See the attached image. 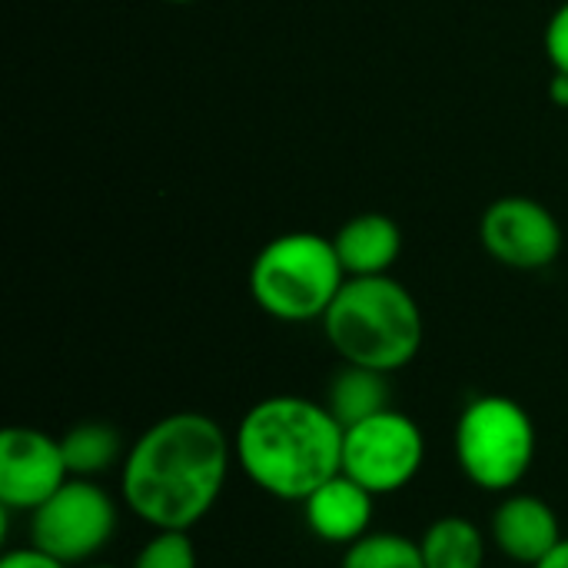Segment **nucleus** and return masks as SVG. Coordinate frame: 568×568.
Wrapping results in <instances>:
<instances>
[{"mask_svg":"<svg viewBox=\"0 0 568 568\" xmlns=\"http://www.w3.org/2000/svg\"><path fill=\"white\" fill-rule=\"evenodd\" d=\"M373 516H376V496L346 473H336L313 496L303 499L306 529L320 542L343 546V549L363 539L366 532H373Z\"/></svg>","mask_w":568,"mask_h":568,"instance_id":"11","label":"nucleus"},{"mask_svg":"<svg viewBox=\"0 0 568 568\" xmlns=\"http://www.w3.org/2000/svg\"><path fill=\"white\" fill-rule=\"evenodd\" d=\"M346 280L333 236L310 230L273 236L250 263V296L276 323H323Z\"/></svg>","mask_w":568,"mask_h":568,"instance_id":"4","label":"nucleus"},{"mask_svg":"<svg viewBox=\"0 0 568 568\" xmlns=\"http://www.w3.org/2000/svg\"><path fill=\"white\" fill-rule=\"evenodd\" d=\"M346 276H386L403 256V230L386 213H356L333 236Z\"/></svg>","mask_w":568,"mask_h":568,"instance_id":"12","label":"nucleus"},{"mask_svg":"<svg viewBox=\"0 0 568 568\" xmlns=\"http://www.w3.org/2000/svg\"><path fill=\"white\" fill-rule=\"evenodd\" d=\"M163 3H173V7H186V3H196V0H163Z\"/></svg>","mask_w":568,"mask_h":568,"instance_id":"23","label":"nucleus"},{"mask_svg":"<svg viewBox=\"0 0 568 568\" xmlns=\"http://www.w3.org/2000/svg\"><path fill=\"white\" fill-rule=\"evenodd\" d=\"M549 100H552L556 106L568 110V73H562V70H552V80H549Z\"/></svg>","mask_w":568,"mask_h":568,"instance_id":"20","label":"nucleus"},{"mask_svg":"<svg viewBox=\"0 0 568 568\" xmlns=\"http://www.w3.org/2000/svg\"><path fill=\"white\" fill-rule=\"evenodd\" d=\"M343 436L346 429L326 403L266 396L243 413L233 456L260 493L303 506L306 496L343 473Z\"/></svg>","mask_w":568,"mask_h":568,"instance_id":"2","label":"nucleus"},{"mask_svg":"<svg viewBox=\"0 0 568 568\" xmlns=\"http://www.w3.org/2000/svg\"><path fill=\"white\" fill-rule=\"evenodd\" d=\"M426 466V436L419 423L396 406L356 423L343 436V473L376 499L403 493Z\"/></svg>","mask_w":568,"mask_h":568,"instance_id":"7","label":"nucleus"},{"mask_svg":"<svg viewBox=\"0 0 568 568\" xmlns=\"http://www.w3.org/2000/svg\"><path fill=\"white\" fill-rule=\"evenodd\" d=\"M453 449L459 473L483 493H516L532 473L539 433L529 409L509 396L486 393L463 406Z\"/></svg>","mask_w":568,"mask_h":568,"instance_id":"5","label":"nucleus"},{"mask_svg":"<svg viewBox=\"0 0 568 568\" xmlns=\"http://www.w3.org/2000/svg\"><path fill=\"white\" fill-rule=\"evenodd\" d=\"M489 542L516 566H539L562 539L559 513L532 493H506L489 516Z\"/></svg>","mask_w":568,"mask_h":568,"instance_id":"10","label":"nucleus"},{"mask_svg":"<svg viewBox=\"0 0 568 568\" xmlns=\"http://www.w3.org/2000/svg\"><path fill=\"white\" fill-rule=\"evenodd\" d=\"M80 568H120V566H110V562H87V566Z\"/></svg>","mask_w":568,"mask_h":568,"instance_id":"22","label":"nucleus"},{"mask_svg":"<svg viewBox=\"0 0 568 568\" xmlns=\"http://www.w3.org/2000/svg\"><path fill=\"white\" fill-rule=\"evenodd\" d=\"M326 406L343 423V429H349V426H356V423L393 406L389 403V376L366 369V366L343 363L329 379Z\"/></svg>","mask_w":568,"mask_h":568,"instance_id":"14","label":"nucleus"},{"mask_svg":"<svg viewBox=\"0 0 568 568\" xmlns=\"http://www.w3.org/2000/svg\"><path fill=\"white\" fill-rule=\"evenodd\" d=\"M546 57L552 63V70L568 73V0L556 7V13L546 23V37H542Z\"/></svg>","mask_w":568,"mask_h":568,"instance_id":"18","label":"nucleus"},{"mask_svg":"<svg viewBox=\"0 0 568 568\" xmlns=\"http://www.w3.org/2000/svg\"><path fill=\"white\" fill-rule=\"evenodd\" d=\"M532 568H568V536L539 562V566H532Z\"/></svg>","mask_w":568,"mask_h":568,"instance_id":"21","label":"nucleus"},{"mask_svg":"<svg viewBox=\"0 0 568 568\" xmlns=\"http://www.w3.org/2000/svg\"><path fill=\"white\" fill-rule=\"evenodd\" d=\"M0 568H70L63 562H57L53 556L40 552L37 546H20V549H7L3 559H0Z\"/></svg>","mask_w":568,"mask_h":568,"instance_id":"19","label":"nucleus"},{"mask_svg":"<svg viewBox=\"0 0 568 568\" xmlns=\"http://www.w3.org/2000/svg\"><path fill=\"white\" fill-rule=\"evenodd\" d=\"M63 459L70 476L77 479H100L106 473H120L126 459V443L116 426L110 423H77L60 436Z\"/></svg>","mask_w":568,"mask_h":568,"instance_id":"15","label":"nucleus"},{"mask_svg":"<svg viewBox=\"0 0 568 568\" xmlns=\"http://www.w3.org/2000/svg\"><path fill=\"white\" fill-rule=\"evenodd\" d=\"M233 436L196 409L146 426L116 473L120 503L150 529L190 532L220 503L233 469Z\"/></svg>","mask_w":568,"mask_h":568,"instance_id":"1","label":"nucleus"},{"mask_svg":"<svg viewBox=\"0 0 568 568\" xmlns=\"http://www.w3.org/2000/svg\"><path fill=\"white\" fill-rule=\"evenodd\" d=\"M130 568H200V556L190 532L153 529V536L140 546Z\"/></svg>","mask_w":568,"mask_h":568,"instance_id":"17","label":"nucleus"},{"mask_svg":"<svg viewBox=\"0 0 568 568\" xmlns=\"http://www.w3.org/2000/svg\"><path fill=\"white\" fill-rule=\"evenodd\" d=\"M489 532L469 516H439L419 536L426 568H486Z\"/></svg>","mask_w":568,"mask_h":568,"instance_id":"13","label":"nucleus"},{"mask_svg":"<svg viewBox=\"0 0 568 568\" xmlns=\"http://www.w3.org/2000/svg\"><path fill=\"white\" fill-rule=\"evenodd\" d=\"M120 526V506L100 479L70 476L40 509L27 516L30 546L70 568L97 562Z\"/></svg>","mask_w":568,"mask_h":568,"instance_id":"6","label":"nucleus"},{"mask_svg":"<svg viewBox=\"0 0 568 568\" xmlns=\"http://www.w3.org/2000/svg\"><path fill=\"white\" fill-rule=\"evenodd\" d=\"M479 243L499 266L539 273L562 256L566 233L546 203L532 196H503L486 206L479 220Z\"/></svg>","mask_w":568,"mask_h":568,"instance_id":"8","label":"nucleus"},{"mask_svg":"<svg viewBox=\"0 0 568 568\" xmlns=\"http://www.w3.org/2000/svg\"><path fill=\"white\" fill-rule=\"evenodd\" d=\"M339 568H426L419 539L399 532H366L343 549Z\"/></svg>","mask_w":568,"mask_h":568,"instance_id":"16","label":"nucleus"},{"mask_svg":"<svg viewBox=\"0 0 568 568\" xmlns=\"http://www.w3.org/2000/svg\"><path fill=\"white\" fill-rule=\"evenodd\" d=\"M70 479L60 436L33 426L0 433V509L30 516Z\"/></svg>","mask_w":568,"mask_h":568,"instance_id":"9","label":"nucleus"},{"mask_svg":"<svg viewBox=\"0 0 568 568\" xmlns=\"http://www.w3.org/2000/svg\"><path fill=\"white\" fill-rule=\"evenodd\" d=\"M323 333L343 363L393 376L419 356L426 320L393 273L349 276L323 316Z\"/></svg>","mask_w":568,"mask_h":568,"instance_id":"3","label":"nucleus"}]
</instances>
